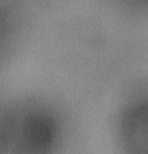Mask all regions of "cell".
<instances>
[{"mask_svg": "<svg viewBox=\"0 0 148 154\" xmlns=\"http://www.w3.org/2000/svg\"><path fill=\"white\" fill-rule=\"evenodd\" d=\"M145 1H147V2H148V0H145Z\"/></svg>", "mask_w": 148, "mask_h": 154, "instance_id": "3957f363", "label": "cell"}, {"mask_svg": "<svg viewBox=\"0 0 148 154\" xmlns=\"http://www.w3.org/2000/svg\"><path fill=\"white\" fill-rule=\"evenodd\" d=\"M20 131L26 151L43 153L53 145L57 130L55 119L51 116L41 111H32L22 121Z\"/></svg>", "mask_w": 148, "mask_h": 154, "instance_id": "6da1fadb", "label": "cell"}, {"mask_svg": "<svg viewBox=\"0 0 148 154\" xmlns=\"http://www.w3.org/2000/svg\"><path fill=\"white\" fill-rule=\"evenodd\" d=\"M122 139L132 153H148V102L126 110L122 118Z\"/></svg>", "mask_w": 148, "mask_h": 154, "instance_id": "7a4b0ae2", "label": "cell"}]
</instances>
